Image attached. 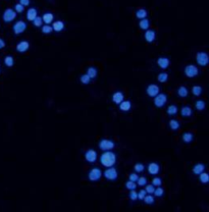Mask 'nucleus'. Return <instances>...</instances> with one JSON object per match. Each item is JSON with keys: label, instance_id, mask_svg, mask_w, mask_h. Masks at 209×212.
<instances>
[{"label": "nucleus", "instance_id": "nucleus-1", "mask_svg": "<svg viewBox=\"0 0 209 212\" xmlns=\"http://www.w3.org/2000/svg\"><path fill=\"white\" fill-rule=\"evenodd\" d=\"M116 162V155L112 151H103L102 155L100 156V163L104 167L113 166Z\"/></svg>", "mask_w": 209, "mask_h": 212}, {"label": "nucleus", "instance_id": "nucleus-2", "mask_svg": "<svg viewBox=\"0 0 209 212\" xmlns=\"http://www.w3.org/2000/svg\"><path fill=\"white\" fill-rule=\"evenodd\" d=\"M154 105L157 108H161L165 105V103L167 102V96L164 93H158L156 96L154 97Z\"/></svg>", "mask_w": 209, "mask_h": 212}, {"label": "nucleus", "instance_id": "nucleus-3", "mask_svg": "<svg viewBox=\"0 0 209 212\" xmlns=\"http://www.w3.org/2000/svg\"><path fill=\"white\" fill-rule=\"evenodd\" d=\"M103 175L107 181H115L117 179V170L116 168H114L113 166H110V167H107L105 171L103 172Z\"/></svg>", "mask_w": 209, "mask_h": 212}, {"label": "nucleus", "instance_id": "nucleus-4", "mask_svg": "<svg viewBox=\"0 0 209 212\" xmlns=\"http://www.w3.org/2000/svg\"><path fill=\"white\" fill-rule=\"evenodd\" d=\"M101 177H102V170L100 168H98V167H94V168H92L88 174V179H89V181H91V182L99 181V179H101Z\"/></svg>", "mask_w": 209, "mask_h": 212}, {"label": "nucleus", "instance_id": "nucleus-5", "mask_svg": "<svg viewBox=\"0 0 209 212\" xmlns=\"http://www.w3.org/2000/svg\"><path fill=\"white\" fill-rule=\"evenodd\" d=\"M196 61L201 66H206L209 63V56L206 52H198L196 54Z\"/></svg>", "mask_w": 209, "mask_h": 212}, {"label": "nucleus", "instance_id": "nucleus-6", "mask_svg": "<svg viewBox=\"0 0 209 212\" xmlns=\"http://www.w3.org/2000/svg\"><path fill=\"white\" fill-rule=\"evenodd\" d=\"M16 18V13L13 8H7L4 10L3 14H2V18L5 23H11L13 19Z\"/></svg>", "mask_w": 209, "mask_h": 212}, {"label": "nucleus", "instance_id": "nucleus-7", "mask_svg": "<svg viewBox=\"0 0 209 212\" xmlns=\"http://www.w3.org/2000/svg\"><path fill=\"white\" fill-rule=\"evenodd\" d=\"M199 74V69L196 65L194 64H188L185 67V75L188 78H195Z\"/></svg>", "mask_w": 209, "mask_h": 212}, {"label": "nucleus", "instance_id": "nucleus-8", "mask_svg": "<svg viewBox=\"0 0 209 212\" xmlns=\"http://www.w3.org/2000/svg\"><path fill=\"white\" fill-rule=\"evenodd\" d=\"M99 148L102 151H110L114 148V142L107 139H103L99 142Z\"/></svg>", "mask_w": 209, "mask_h": 212}, {"label": "nucleus", "instance_id": "nucleus-9", "mask_svg": "<svg viewBox=\"0 0 209 212\" xmlns=\"http://www.w3.org/2000/svg\"><path fill=\"white\" fill-rule=\"evenodd\" d=\"M27 29V24L24 21H18L13 27V31L16 35H19V34L24 33Z\"/></svg>", "mask_w": 209, "mask_h": 212}, {"label": "nucleus", "instance_id": "nucleus-10", "mask_svg": "<svg viewBox=\"0 0 209 212\" xmlns=\"http://www.w3.org/2000/svg\"><path fill=\"white\" fill-rule=\"evenodd\" d=\"M159 87L157 86V85L155 84H150L149 86L147 87V89H146V93L149 97H152V98H154L155 96H156L157 94L160 93L159 91Z\"/></svg>", "mask_w": 209, "mask_h": 212}, {"label": "nucleus", "instance_id": "nucleus-11", "mask_svg": "<svg viewBox=\"0 0 209 212\" xmlns=\"http://www.w3.org/2000/svg\"><path fill=\"white\" fill-rule=\"evenodd\" d=\"M85 159L89 163H94L97 160V152L93 149H89L85 153Z\"/></svg>", "mask_w": 209, "mask_h": 212}, {"label": "nucleus", "instance_id": "nucleus-12", "mask_svg": "<svg viewBox=\"0 0 209 212\" xmlns=\"http://www.w3.org/2000/svg\"><path fill=\"white\" fill-rule=\"evenodd\" d=\"M30 48V43L28 41H21L18 45H16V51L19 53H25Z\"/></svg>", "mask_w": 209, "mask_h": 212}, {"label": "nucleus", "instance_id": "nucleus-13", "mask_svg": "<svg viewBox=\"0 0 209 212\" xmlns=\"http://www.w3.org/2000/svg\"><path fill=\"white\" fill-rule=\"evenodd\" d=\"M171 64V61L167 57H159L157 59V65L162 69H166Z\"/></svg>", "mask_w": 209, "mask_h": 212}, {"label": "nucleus", "instance_id": "nucleus-14", "mask_svg": "<svg viewBox=\"0 0 209 212\" xmlns=\"http://www.w3.org/2000/svg\"><path fill=\"white\" fill-rule=\"evenodd\" d=\"M144 37H145V40L147 41L148 43H152L153 41L155 40V38H156V33H155V31L154 30H146L145 32V35H144Z\"/></svg>", "mask_w": 209, "mask_h": 212}, {"label": "nucleus", "instance_id": "nucleus-15", "mask_svg": "<svg viewBox=\"0 0 209 212\" xmlns=\"http://www.w3.org/2000/svg\"><path fill=\"white\" fill-rule=\"evenodd\" d=\"M159 170H160V167L157 163L151 162L149 165H148V172H149L150 174H152V175L157 174L159 172Z\"/></svg>", "mask_w": 209, "mask_h": 212}, {"label": "nucleus", "instance_id": "nucleus-16", "mask_svg": "<svg viewBox=\"0 0 209 212\" xmlns=\"http://www.w3.org/2000/svg\"><path fill=\"white\" fill-rule=\"evenodd\" d=\"M41 18H42L43 24H45V25H50V24H52L53 21H54V16L51 13H46L43 14Z\"/></svg>", "mask_w": 209, "mask_h": 212}, {"label": "nucleus", "instance_id": "nucleus-17", "mask_svg": "<svg viewBox=\"0 0 209 212\" xmlns=\"http://www.w3.org/2000/svg\"><path fill=\"white\" fill-rule=\"evenodd\" d=\"M123 100H125V95H123V92L117 91L112 95V101L115 104H117V105L120 103L121 101H123Z\"/></svg>", "mask_w": 209, "mask_h": 212}, {"label": "nucleus", "instance_id": "nucleus-18", "mask_svg": "<svg viewBox=\"0 0 209 212\" xmlns=\"http://www.w3.org/2000/svg\"><path fill=\"white\" fill-rule=\"evenodd\" d=\"M118 107L121 111H129L131 108H132V103L129 100H123L120 104H118Z\"/></svg>", "mask_w": 209, "mask_h": 212}, {"label": "nucleus", "instance_id": "nucleus-19", "mask_svg": "<svg viewBox=\"0 0 209 212\" xmlns=\"http://www.w3.org/2000/svg\"><path fill=\"white\" fill-rule=\"evenodd\" d=\"M52 29L55 32H61L64 29V23L62 21H55L52 23Z\"/></svg>", "mask_w": 209, "mask_h": 212}, {"label": "nucleus", "instance_id": "nucleus-20", "mask_svg": "<svg viewBox=\"0 0 209 212\" xmlns=\"http://www.w3.org/2000/svg\"><path fill=\"white\" fill-rule=\"evenodd\" d=\"M36 16H38V11L36 8H29L27 11V19L30 21H33Z\"/></svg>", "mask_w": 209, "mask_h": 212}, {"label": "nucleus", "instance_id": "nucleus-21", "mask_svg": "<svg viewBox=\"0 0 209 212\" xmlns=\"http://www.w3.org/2000/svg\"><path fill=\"white\" fill-rule=\"evenodd\" d=\"M204 170H205V165L202 164V163H197L193 167V172L197 175H199L201 172H203Z\"/></svg>", "mask_w": 209, "mask_h": 212}, {"label": "nucleus", "instance_id": "nucleus-22", "mask_svg": "<svg viewBox=\"0 0 209 212\" xmlns=\"http://www.w3.org/2000/svg\"><path fill=\"white\" fill-rule=\"evenodd\" d=\"M139 27H140V29H142V30H144V31L148 30V29H149V27H150V21H149V19H148L147 18L140 19V21H139Z\"/></svg>", "mask_w": 209, "mask_h": 212}, {"label": "nucleus", "instance_id": "nucleus-23", "mask_svg": "<svg viewBox=\"0 0 209 212\" xmlns=\"http://www.w3.org/2000/svg\"><path fill=\"white\" fill-rule=\"evenodd\" d=\"M181 114L184 117H190L192 115V108L190 106H183L181 109Z\"/></svg>", "mask_w": 209, "mask_h": 212}, {"label": "nucleus", "instance_id": "nucleus-24", "mask_svg": "<svg viewBox=\"0 0 209 212\" xmlns=\"http://www.w3.org/2000/svg\"><path fill=\"white\" fill-rule=\"evenodd\" d=\"M189 94V90L187 89V87L185 86H181L177 89V95H179V97H182V98H185V97H187Z\"/></svg>", "mask_w": 209, "mask_h": 212}, {"label": "nucleus", "instance_id": "nucleus-25", "mask_svg": "<svg viewBox=\"0 0 209 212\" xmlns=\"http://www.w3.org/2000/svg\"><path fill=\"white\" fill-rule=\"evenodd\" d=\"M147 10L145 8H139L137 11H136V18H139V19H142V18H147Z\"/></svg>", "mask_w": 209, "mask_h": 212}, {"label": "nucleus", "instance_id": "nucleus-26", "mask_svg": "<svg viewBox=\"0 0 209 212\" xmlns=\"http://www.w3.org/2000/svg\"><path fill=\"white\" fill-rule=\"evenodd\" d=\"M179 126H181V125H179V120H177V119H171L169 120V128L172 131H177L179 129Z\"/></svg>", "mask_w": 209, "mask_h": 212}, {"label": "nucleus", "instance_id": "nucleus-27", "mask_svg": "<svg viewBox=\"0 0 209 212\" xmlns=\"http://www.w3.org/2000/svg\"><path fill=\"white\" fill-rule=\"evenodd\" d=\"M182 139H183V141L185 143H191L194 139V136H193V134H191V133H184L183 136H182Z\"/></svg>", "mask_w": 209, "mask_h": 212}, {"label": "nucleus", "instance_id": "nucleus-28", "mask_svg": "<svg viewBox=\"0 0 209 212\" xmlns=\"http://www.w3.org/2000/svg\"><path fill=\"white\" fill-rule=\"evenodd\" d=\"M87 75H88L91 79H95L97 77V69L94 66H90L89 69H87Z\"/></svg>", "mask_w": 209, "mask_h": 212}, {"label": "nucleus", "instance_id": "nucleus-29", "mask_svg": "<svg viewBox=\"0 0 209 212\" xmlns=\"http://www.w3.org/2000/svg\"><path fill=\"white\" fill-rule=\"evenodd\" d=\"M167 114H168V115H176V114L177 113V111H179V109H177V106H176V105H174V104H172V105H169L168 106V108H167Z\"/></svg>", "mask_w": 209, "mask_h": 212}, {"label": "nucleus", "instance_id": "nucleus-30", "mask_svg": "<svg viewBox=\"0 0 209 212\" xmlns=\"http://www.w3.org/2000/svg\"><path fill=\"white\" fill-rule=\"evenodd\" d=\"M195 107H196L197 110L201 111V110H204V109H205L206 104L203 100H197L196 103H195Z\"/></svg>", "mask_w": 209, "mask_h": 212}, {"label": "nucleus", "instance_id": "nucleus-31", "mask_svg": "<svg viewBox=\"0 0 209 212\" xmlns=\"http://www.w3.org/2000/svg\"><path fill=\"white\" fill-rule=\"evenodd\" d=\"M4 63H5L6 66L11 67L14 64V59L11 55H7V56L4 58Z\"/></svg>", "mask_w": 209, "mask_h": 212}, {"label": "nucleus", "instance_id": "nucleus-32", "mask_svg": "<svg viewBox=\"0 0 209 212\" xmlns=\"http://www.w3.org/2000/svg\"><path fill=\"white\" fill-rule=\"evenodd\" d=\"M199 179H200V182H202V184H207L209 182V175L208 174H206V172H201L200 174H199Z\"/></svg>", "mask_w": 209, "mask_h": 212}, {"label": "nucleus", "instance_id": "nucleus-33", "mask_svg": "<svg viewBox=\"0 0 209 212\" xmlns=\"http://www.w3.org/2000/svg\"><path fill=\"white\" fill-rule=\"evenodd\" d=\"M192 94L194 96H200L202 94V88L200 86H193V88H192Z\"/></svg>", "mask_w": 209, "mask_h": 212}, {"label": "nucleus", "instance_id": "nucleus-34", "mask_svg": "<svg viewBox=\"0 0 209 212\" xmlns=\"http://www.w3.org/2000/svg\"><path fill=\"white\" fill-rule=\"evenodd\" d=\"M157 80L160 83H165L168 80V75L166 72H160V74L157 75Z\"/></svg>", "mask_w": 209, "mask_h": 212}, {"label": "nucleus", "instance_id": "nucleus-35", "mask_svg": "<svg viewBox=\"0 0 209 212\" xmlns=\"http://www.w3.org/2000/svg\"><path fill=\"white\" fill-rule=\"evenodd\" d=\"M41 31H42L43 34H47V35H48V34L52 33L53 29H52V27H51L50 25H44V26L41 27Z\"/></svg>", "mask_w": 209, "mask_h": 212}, {"label": "nucleus", "instance_id": "nucleus-36", "mask_svg": "<svg viewBox=\"0 0 209 212\" xmlns=\"http://www.w3.org/2000/svg\"><path fill=\"white\" fill-rule=\"evenodd\" d=\"M145 201L146 204H148V205H152L153 203H154V197L152 196V194H149V195H146L144 197V199H143Z\"/></svg>", "mask_w": 209, "mask_h": 212}, {"label": "nucleus", "instance_id": "nucleus-37", "mask_svg": "<svg viewBox=\"0 0 209 212\" xmlns=\"http://www.w3.org/2000/svg\"><path fill=\"white\" fill-rule=\"evenodd\" d=\"M153 194H154L155 197H162V196H163V194H164V190L162 189L161 186H160V187H157V188H155V190H154V192H153Z\"/></svg>", "mask_w": 209, "mask_h": 212}, {"label": "nucleus", "instance_id": "nucleus-38", "mask_svg": "<svg viewBox=\"0 0 209 212\" xmlns=\"http://www.w3.org/2000/svg\"><path fill=\"white\" fill-rule=\"evenodd\" d=\"M33 25L37 28H40V27L43 26V21H42V18L41 16H36L35 19L33 21Z\"/></svg>", "mask_w": 209, "mask_h": 212}, {"label": "nucleus", "instance_id": "nucleus-39", "mask_svg": "<svg viewBox=\"0 0 209 212\" xmlns=\"http://www.w3.org/2000/svg\"><path fill=\"white\" fill-rule=\"evenodd\" d=\"M80 80H81L82 84H84V85H88V84H90V82H91V78H90L87 74L83 75Z\"/></svg>", "mask_w": 209, "mask_h": 212}, {"label": "nucleus", "instance_id": "nucleus-40", "mask_svg": "<svg viewBox=\"0 0 209 212\" xmlns=\"http://www.w3.org/2000/svg\"><path fill=\"white\" fill-rule=\"evenodd\" d=\"M134 169H135L136 172H138V174H140V172H143L145 169V166L144 164H142V163H137V164L134 166Z\"/></svg>", "mask_w": 209, "mask_h": 212}, {"label": "nucleus", "instance_id": "nucleus-41", "mask_svg": "<svg viewBox=\"0 0 209 212\" xmlns=\"http://www.w3.org/2000/svg\"><path fill=\"white\" fill-rule=\"evenodd\" d=\"M126 188H127L128 190H136V188H137V185H136L135 182H132V181H128L126 182Z\"/></svg>", "mask_w": 209, "mask_h": 212}, {"label": "nucleus", "instance_id": "nucleus-42", "mask_svg": "<svg viewBox=\"0 0 209 212\" xmlns=\"http://www.w3.org/2000/svg\"><path fill=\"white\" fill-rule=\"evenodd\" d=\"M137 184H138V186H140V187H145L146 185H147V179H146L145 177H139L137 181Z\"/></svg>", "mask_w": 209, "mask_h": 212}, {"label": "nucleus", "instance_id": "nucleus-43", "mask_svg": "<svg viewBox=\"0 0 209 212\" xmlns=\"http://www.w3.org/2000/svg\"><path fill=\"white\" fill-rule=\"evenodd\" d=\"M154 190H155V187L153 186V185H146L145 186V191H146V193L147 194H153V192H154Z\"/></svg>", "mask_w": 209, "mask_h": 212}, {"label": "nucleus", "instance_id": "nucleus-44", "mask_svg": "<svg viewBox=\"0 0 209 212\" xmlns=\"http://www.w3.org/2000/svg\"><path fill=\"white\" fill-rule=\"evenodd\" d=\"M162 184V179H160V177H154V179H152V185L154 187H160Z\"/></svg>", "mask_w": 209, "mask_h": 212}, {"label": "nucleus", "instance_id": "nucleus-45", "mask_svg": "<svg viewBox=\"0 0 209 212\" xmlns=\"http://www.w3.org/2000/svg\"><path fill=\"white\" fill-rule=\"evenodd\" d=\"M129 197H130L131 200L135 201V200L138 199V192H136V190H131L130 194H129Z\"/></svg>", "mask_w": 209, "mask_h": 212}, {"label": "nucleus", "instance_id": "nucleus-46", "mask_svg": "<svg viewBox=\"0 0 209 212\" xmlns=\"http://www.w3.org/2000/svg\"><path fill=\"white\" fill-rule=\"evenodd\" d=\"M24 10H25V6H23L21 3H18V4H16V5H14V11H16V13H21Z\"/></svg>", "mask_w": 209, "mask_h": 212}, {"label": "nucleus", "instance_id": "nucleus-47", "mask_svg": "<svg viewBox=\"0 0 209 212\" xmlns=\"http://www.w3.org/2000/svg\"><path fill=\"white\" fill-rule=\"evenodd\" d=\"M138 179H139V175L136 174V172H134V174H131L130 177H129V179H130V181L135 182L138 181Z\"/></svg>", "mask_w": 209, "mask_h": 212}, {"label": "nucleus", "instance_id": "nucleus-48", "mask_svg": "<svg viewBox=\"0 0 209 212\" xmlns=\"http://www.w3.org/2000/svg\"><path fill=\"white\" fill-rule=\"evenodd\" d=\"M146 195H147V193H146L145 190H141L140 192H138V199H139V200H143Z\"/></svg>", "mask_w": 209, "mask_h": 212}, {"label": "nucleus", "instance_id": "nucleus-49", "mask_svg": "<svg viewBox=\"0 0 209 212\" xmlns=\"http://www.w3.org/2000/svg\"><path fill=\"white\" fill-rule=\"evenodd\" d=\"M31 0H19V3L21 4L23 6H28L30 4Z\"/></svg>", "mask_w": 209, "mask_h": 212}, {"label": "nucleus", "instance_id": "nucleus-50", "mask_svg": "<svg viewBox=\"0 0 209 212\" xmlns=\"http://www.w3.org/2000/svg\"><path fill=\"white\" fill-rule=\"evenodd\" d=\"M5 47V41L2 38H0V49H3Z\"/></svg>", "mask_w": 209, "mask_h": 212}]
</instances>
